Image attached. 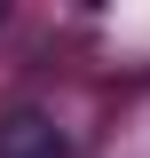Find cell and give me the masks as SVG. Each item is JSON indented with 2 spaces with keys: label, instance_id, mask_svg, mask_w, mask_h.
<instances>
[{
  "label": "cell",
  "instance_id": "cell-1",
  "mask_svg": "<svg viewBox=\"0 0 150 158\" xmlns=\"http://www.w3.org/2000/svg\"><path fill=\"white\" fill-rule=\"evenodd\" d=\"M0 158H71V142L48 111H8L0 118Z\"/></svg>",
  "mask_w": 150,
  "mask_h": 158
}]
</instances>
